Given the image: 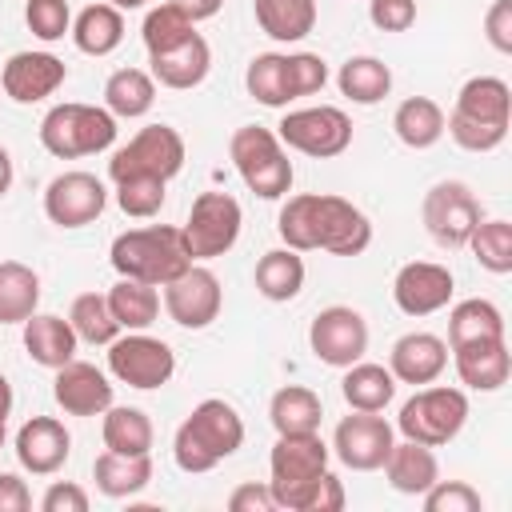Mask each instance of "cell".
Instances as JSON below:
<instances>
[{
  "instance_id": "1",
  "label": "cell",
  "mask_w": 512,
  "mask_h": 512,
  "mask_svg": "<svg viewBox=\"0 0 512 512\" xmlns=\"http://www.w3.org/2000/svg\"><path fill=\"white\" fill-rule=\"evenodd\" d=\"M240 444H244V420H240V412L228 400L208 396L176 428V436H172V460H176L180 472L196 476V472H212Z\"/></svg>"
},
{
  "instance_id": "2",
  "label": "cell",
  "mask_w": 512,
  "mask_h": 512,
  "mask_svg": "<svg viewBox=\"0 0 512 512\" xmlns=\"http://www.w3.org/2000/svg\"><path fill=\"white\" fill-rule=\"evenodd\" d=\"M112 268L128 280H144L152 288H164L168 280H176L188 264H196L188 256V244H184V232L172 228V224H152V228H132V232H120L112 240V252H108Z\"/></svg>"
},
{
  "instance_id": "3",
  "label": "cell",
  "mask_w": 512,
  "mask_h": 512,
  "mask_svg": "<svg viewBox=\"0 0 512 512\" xmlns=\"http://www.w3.org/2000/svg\"><path fill=\"white\" fill-rule=\"evenodd\" d=\"M328 456H332V448L320 440V432H284V436H276L272 456H268V468H272L268 488L276 496V508L304 512L316 476L328 468Z\"/></svg>"
},
{
  "instance_id": "4",
  "label": "cell",
  "mask_w": 512,
  "mask_h": 512,
  "mask_svg": "<svg viewBox=\"0 0 512 512\" xmlns=\"http://www.w3.org/2000/svg\"><path fill=\"white\" fill-rule=\"evenodd\" d=\"M116 140V116L96 104H56L40 120V144L56 160H80L112 148Z\"/></svg>"
},
{
  "instance_id": "5",
  "label": "cell",
  "mask_w": 512,
  "mask_h": 512,
  "mask_svg": "<svg viewBox=\"0 0 512 512\" xmlns=\"http://www.w3.org/2000/svg\"><path fill=\"white\" fill-rule=\"evenodd\" d=\"M228 156H232L240 180L248 184V192H256L260 200H280L292 192L296 172H292V160L272 128H260V124L236 128L228 140Z\"/></svg>"
},
{
  "instance_id": "6",
  "label": "cell",
  "mask_w": 512,
  "mask_h": 512,
  "mask_svg": "<svg viewBox=\"0 0 512 512\" xmlns=\"http://www.w3.org/2000/svg\"><path fill=\"white\" fill-rule=\"evenodd\" d=\"M464 420H468V396L460 388L436 384V388H420L412 400H404V408L396 416V428L404 432V440L440 448V444L460 436Z\"/></svg>"
},
{
  "instance_id": "7",
  "label": "cell",
  "mask_w": 512,
  "mask_h": 512,
  "mask_svg": "<svg viewBox=\"0 0 512 512\" xmlns=\"http://www.w3.org/2000/svg\"><path fill=\"white\" fill-rule=\"evenodd\" d=\"M184 136L172 128V124H148L140 128L128 144H120L108 160V176L112 184L124 180V176H160V180H172L180 168H184Z\"/></svg>"
},
{
  "instance_id": "8",
  "label": "cell",
  "mask_w": 512,
  "mask_h": 512,
  "mask_svg": "<svg viewBox=\"0 0 512 512\" xmlns=\"http://www.w3.org/2000/svg\"><path fill=\"white\" fill-rule=\"evenodd\" d=\"M240 224H244V212H240V200L228 196V192H200L192 200V212L184 220V244H188V256L192 260H216L224 256L236 236H240Z\"/></svg>"
},
{
  "instance_id": "9",
  "label": "cell",
  "mask_w": 512,
  "mask_h": 512,
  "mask_svg": "<svg viewBox=\"0 0 512 512\" xmlns=\"http://www.w3.org/2000/svg\"><path fill=\"white\" fill-rule=\"evenodd\" d=\"M280 144L316 156V160H332L340 152H348L352 144V120L344 108L336 104H316V108H296L276 124Z\"/></svg>"
},
{
  "instance_id": "10",
  "label": "cell",
  "mask_w": 512,
  "mask_h": 512,
  "mask_svg": "<svg viewBox=\"0 0 512 512\" xmlns=\"http://www.w3.org/2000/svg\"><path fill=\"white\" fill-rule=\"evenodd\" d=\"M108 372L128 388L152 392V388H164L172 380L176 352L148 332H128V336H116L108 344Z\"/></svg>"
},
{
  "instance_id": "11",
  "label": "cell",
  "mask_w": 512,
  "mask_h": 512,
  "mask_svg": "<svg viewBox=\"0 0 512 512\" xmlns=\"http://www.w3.org/2000/svg\"><path fill=\"white\" fill-rule=\"evenodd\" d=\"M424 228L440 248H464L472 228L484 220L480 200L464 180H440L424 192Z\"/></svg>"
},
{
  "instance_id": "12",
  "label": "cell",
  "mask_w": 512,
  "mask_h": 512,
  "mask_svg": "<svg viewBox=\"0 0 512 512\" xmlns=\"http://www.w3.org/2000/svg\"><path fill=\"white\" fill-rule=\"evenodd\" d=\"M308 344H312L320 364L348 368V364L364 360V352H368V324H364V316L356 308L332 304V308L316 312V320L308 328Z\"/></svg>"
},
{
  "instance_id": "13",
  "label": "cell",
  "mask_w": 512,
  "mask_h": 512,
  "mask_svg": "<svg viewBox=\"0 0 512 512\" xmlns=\"http://www.w3.org/2000/svg\"><path fill=\"white\" fill-rule=\"evenodd\" d=\"M392 444H396L392 424L380 412H356L352 408V416H344L332 432V452L352 472H376L388 460Z\"/></svg>"
},
{
  "instance_id": "14",
  "label": "cell",
  "mask_w": 512,
  "mask_h": 512,
  "mask_svg": "<svg viewBox=\"0 0 512 512\" xmlns=\"http://www.w3.org/2000/svg\"><path fill=\"white\" fill-rule=\"evenodd\" d=\"M220 304H224V288L212 268L188 264L176 280L164 284V308L180 328H208L220 316Z\"/></svg>"
},
{
  "instance_id": "15",
  "label": "cell",
  "mask_w": 512,
  "mask_h": 512,
  "mask_svg": "<svg viewBox=\"0 0 512 512\" xmlns=\"http://www.w3.org/2000/svg\"><path fill=\"white\" fill-rule=\"evenodd\" d=\"M108 204V188L92 172H60L44 188V216L60 228H84L92 224Z\"/></svg>"
},
{
  "instance_id": "16",
  "label": "cell",
  "mask_w": 512,
  "mask_h": 512,
  "mask_svg": "<svg viewBox=\"0 0 512 512\" xmlns=\"http://www.w3.org/2000/svg\"><path fill=\"white\" fill-rule=\"evenodd\" d=\"M372 244V224L368 216L332 192H316V248L332 256H360Z\"/></svg>"
},
{
  "instance_id": "17",
  "label": "cell",
  "mask_w": 512,
  "mask_h": 512,
  "mask_svg": "<svg viewBox=\"0 0 512 512\" xmlns=\"http://www.w3.org/2000/svg\"><path fill=\"white\" fill-rule=\"evenodd\" d=\"M452 292H456L452 272L432 260H408L392 280V300L404 316H432L448 308Z\"/></svg>"
},
{
  "instance_id": "18",
  "label": "cell",
  "mask_w": 512,
  "mask_h": 512,
  "mask_svg": "<svg viewBox=\"0 0 512 512\" xmlns=\"http://www.w3.org/2000/svg\"><path fill=\"white\" fill-rule=\"evenodd\" d=\"M64 80H68V64L52 52H16L0 72V88L16 104L48 100Z\"/></svg>"
},
{
  "instance_id": "19",
  "label": "cell",
  "mask_w": 512,
  "mask_h": 512,
  "mask_svg": "<svg viewBox=\"0 0 512 512\" xmlns=\"http://www.w3.org/2000/svg\"><path fill=\"white\" fill-rule=\"evenodd\" d=\"M12 448H16V460H20L24 472L52 476V472L64 468V460L72 452V436L56 416H32V420L20 424Z\"/></svg>"
},
{
  "instance_id": "20",
  "label": "cell",
  "mask_w": 512,
  "mask_h": 512,
  "mask_svg": "<svg viewBox=\"0 0 512 512\" xmlns=\"http://www.w3.org/2000/svg\"><path fill=\"white\" fill-rule=\"evenodd\" d=\"M52 396L68 416H104V408L112 404V384L96 364L68 360L64 368H56Z\"/></svg>"
},
{
  "instance_id": "21",
  "label": "cell",
  "mask_w": 512,
  "mask_h": 512,
  "mask_svg": "<svg viewBox=\"0 0 512 512\" xmlns=\"http://www.w3.org/2000/svg\"><path fill=\"white\" fill-rule=\"evenodd\" d=\"M444 368H448V344L432 332H404L388 352V372L412 388L436 384Z\"/></svg>"
},
{
  "instance_id": "22",
  "label": "cell",
  "mask_w": 512,
  "mask_h": 512,
  "mask_svg": "<svg viewBox=\"0 0 512 512\" xmlns=\"http://www.w3.org/2000/svg\"><path fill=\"white\" fill-rule=\"evenodd\" d=\"M452 364H456L460 384L472 388V392H496V388L508 384V372H512V356H508L504 336L456 344L452 348Z\"/></svg>"
},
{
  "instance_id": "23",
  "label": "cell",
  "mask_w": 512,
  "mask_h": 512,
  "mask_svg": "<svg viewBox=\"0 0 512 512\" xmlns=\"http://www.w3.org/2000/svg\"><path fill=\"white\" fill-rule=\"evenodd\" d=\"M76 344H80V336L56 312H32L24 320V348L40 368H52V372L64 368L68 360H76Z\"/></svg>"
},
{
  "instance_id": "24",
  "label": "cell",
  "mask_w": 512,
  "mask_h": 512,
  "mask_svg": "<svg viewBox=\"0 0 512 512\" xmlns=\"http://www.w3.org/2000/svg\"><path fill=\"white\" fill-rule=\"evenodd\" d=\"M152 64V80L164 84V88H176V92H188L196 84H204L208 68H212V48L208 40L196 32L192 40H184L180 48L172 52H160V56H148Z\"/></svg>"
},
{
  "instance_id": "25",
  "label": "cell",
  "mask_w": 512,
  "mask_h": 512,
  "mask_svg": "<svg viewBox=\"0 0 512 512\" xmlns=\"http://www.w3.org/2000/svg\"><path fill=\"white\" fill-rule=\"evenodd\" d=\"M388 484L404 496H420L428 492L436 480H440V464H436V452L428 444H416V440H404V444H392L388 460L380 464Z\"/></svg>"
},
{
  "instance_id": "26",
  "label": "cell",
  "mask_w": 512,
  "mask_h": 512,
  "mask_svg": "<svg viewBox=\"0 0 512 512\" xmlns=\"http://www.w3.org/2000/svg\"><path fill=\"white\" fill-rule=\"evenodd\" d=\"M92 480L104 496L128 500L152 484V452L148 456H124V452H100L92 464Z\"/></svg>"
},
{
  "instance_id": "27",
  "label": "cell",
  "mask_w": 512,
  "mask_h": 512,
  "mask_svg": "<svg viewBox=\"0 0 512 512\" xmlns=\"http://www.w3.org/2000/svg\"><path fill=\"white\" fill-rule=\"evenodd\" d=\"M452 112L468 116V120H484V124H512V88L500 76H472L464 80V88L456 92Z\"/></svg>"
},
{
  "instance_id": "28",
  "label": "cell",
  "mask_w": 512,
  "mask_h": 512,
  "mask_svg": "<svg viewBox=\"0 0 512 512\" xmlns=\"http://www.w3.org/2000/svg\"><path fill=\"white\" fill-rule=\"evenodd\" d=\"M72 44L84 52V56H108L120 48L124 40V12L112 8L108 0L104 4H88L80 8V16L72 20Z\"/></svg>"
},
{
  "instance_id": "29",
  "label": "cell",
  "mask_w": 512,
  "mask_h": 512,
  "mask_svg": "<svg viewBox=\"0 0 512 512\" xmlns=\"http://www.w3.org/2000/svg\"><path fill=\"white\" fill-rule=\"evenodd\" d=\"M340 392H344V404L356 408V412H384L396 396V376L384 364L356 360V364L344 368Z\"/></svg>"
},
{
  "instance_id": "30",
  "label": "cell",
  "mask_w": 512,
  "mask_h": 512,
  "mask_svg": "<svg viewBox=\"0 0 512 512\" xmlns=\"http://www.w3.org/2000/svg\"><path fill=\"white\" fill-rule=\"evenodd\" d=\"M152 104H156V80H152V72H144V68H116L104 80V108L116 120L148 116Z\"/></svg>"
},
{
  "instance_id": "31",
  "label": "cell",
  "mask_w": 512,
  "mask_h": 512,
  "mask_svg": "<svg viewBox=\"0 0 512 512\" xmlns=\"http://www.w3.org/2000/svg\"><path fill=\"white\" fill-rule=\"evenodd\" d=\"M304 288V256L296 248H272L256 260V292L272 304L296 300Z\"/></svg>"
},
{
  "instance_id": "32",
  "label": "cell",
  "mask_w": 512,
  "mask_h": 512,
  "mask_svg": "<svg viewBox=\"0 0 512 512\" xmlns=\"http://www.w3.org/2000/svg\"><path fill=\"white\" fill-rule=\"evenodd\" d=\"M268 420L276 428V436L284 432H320V420H324V404L312 388L304 384H284L272 392L268 400Z\"/></svg>"
},
{
  "instance_id": "33",
  "label": "cell",
  "mask_w": 512,
  "mask_h": 512,
  "mask_svg": "<svg viewBox=\"0 0 512 512\" xmlns=\"http://www.w3.org/2000/svg\"><path fill=\"white\" fill-rule=\"evenodd\" d=\"M104 448L108 452H124V456H148L152 452V420L144 408H128V404H108L104 408V424H100Z\"/></svg>"
},
{
  "instance_id": "34",
  "label": "cell",
  "mask_w": 512,
  "mask_h": 512,
  "mask_svg": "<svg viewBox=\"0 0 512 512\" xmlns=\"http://www.w3.org/2000/svg\"><path fill=\"white\" fill-rule=\"evenodd\" d=\"M256 24L280 44H296L316 28V0H252Z\"/></svg>"
},
{
  "instance_id": "35",
  "label": "cell",
  "mask_w": 512,
  "mask_h": 512,
  "mask_svg": "<svg viewBox=\"0 0 512 512\" xmlns=\"http://www.w3.org/2000/svg\"><path fill=\"white\" fill-rule=\"evenodd\" d=\"M392 132L408 148H432L444 136V108L432 96H408L392 112Z\"/></svg>"
},
{
  "instance_id": "36",
  "label": "cell",
  "mask_w": 512,
  "mask_h": 512,
  "mask_svg": "<svg viewBox=\"0 0 512 512\" xmlns=\"http://www.w3.org/2000/svg\"><path fill=\"white\" fill-rule=\"evenodd\" d=\"M336 84L352 104H380L392 92V68L376 56H348L336 72Z\"/></svg>"
},
{
  "instance_id": "37",
  "label": "cell",
  "mask_w": 512,
  "mask_h": 512,
  "mask_svg": "<svg viewBox=\"0 0 512 512\" xmlns=\"http://www.w3.org/2000/svg\"><path fill=\"white\" fill-rule=\"evenodd\" d=\"M104 296H108V308H112L120 332H144V328L156 320V312H160V296H156V288L144 284V280L120 276Z\"/></svg>"
},
{
  "instance_id": "38",
  "label": "cell",
  "mask_w": 512,
  "mask_h": 512,
  "mask_svg": "<svg viewBox=\"0 0 512 512\" xmlns=\"http://www.w3.org/2000/svg\"><path fill=\"white\" fill-rule=\"evenodd\" d=\"M40 304V276L20 260H0V324H24Z\"/></svg>"
},
{
  "instance_id": "39",
  "label": "cell",
  "mask_w": 512,
  "mask_h": 512,
  "mask_svg": "<svg viewBox=\"0 0 512 512\" xmlns=\"http://www.w3.org/2000/svg\"><path fill=\"white\" fill-rule=\"evenodd\" d=\"M504 336V316L492 300H460L452 312H448V344H472V340H496Z\"/></svg>"
},
{
  "instance_id": "40",
  "label": "cell",
  "mask_w": 512,
  "mask_h": 512,
  "mask_svg": "<svg viewBox=\"0 0 512 512\" xmlns=\"http://www.w3.org/2000/svg\"><path fill=\"white\" fill-rule=\"evenodd\" d=\"M140 36H144L148 56H160V52H172V48H180L184 40H192V36H196V24H192L176 4L164 0V4L148 8Z\"/></svg>"
},
{
  "instance_id": "41",
  "label": "cell",
  "mask_w": 512,
  "mask_h": 512,
  "mask_svg": "<svg viewBox=\"0 0 512 512\" xmlns=\"http://www.w3.org/2000/svg\"><path fill=\"white\" fill-rule=\"evenodd\" d=\"M68 324L84 344H112L120 336V324H116V316L108 308V296H100V292H80L72 300Z\"/></svg>"
},
{
  "instance_id": "42",
  "label": "cell",
  "mask_w": 512,
  "mask_h": 512,
  "mask_svg": "<svg viewBox=\"0 0 512 512\" xmlns=\"http://www.w3.org/2000/svg\"><path fill=\"white\" fill-rule=\"evenodd\" d=\"M472 256L480 260V268L508 276L512 272V224L508 220H480L468 236Z\"/></svg>"
},
{
  "instance_id": "43",
  "label": "cell",
  "mask_w": 512,
  "mask_h": 512,
  "mask_svg": "<svg viewBox=\"0 0 512 512\" xmlns=\"http://www.w3.org/2000/svg\"><path fill=\"white\" fill-rule=\"evenodd\" d=\"M244 88L256 104L264 108H288V88H284V56L280 52H260L252 56L244 72Z\"/></svg>"
},
{
  "instance_id": "44",
  "label": "cell",
  "mask_w": 512,
  "mask_h": 512,
  "mask_svg": "<svg viewBox=\"0 0 512 512\" xmlns=\"http://www.w3.org/2000/svg\"><path fill=\"white\" fill-rule=\"evenodd\" d=\"M276 232H280L284 248H296V252H312V248H316V192H300V196H288V204L280 208Z\"/></svg>"
},
{
  "instance_id": "45",
  "label": "cell",
  "mask_w": 512,
  "mask_h": 512,
  "mask_svg": "<svg viewBox=\"0 0 512 512\" xmlns=\"http://www.w3.org/2000/svg\"><path fill=\"white\" fill-rule=\"evenodd\" d=\"M164 188H168V180H160V176H124V180H116V204L124 216L148 220L164 208V196H168Z\"/></svg>"
},
{
  "instance_id": "46",
  "label": "cell",
  "mask_w": 512,
  "mask_h": 512,
  "mask_svg": "<svg viewBox=\"0 0 512 512\" xmlns=\"http://www.w3.org/2000/svg\"><path fill=\"white\" fill-rule=\"evenodd\" d=\"M324 84H328V64L316 52H292V56H284V88H288V100L316 96Z\"/></svg>"
},
{
  "instance_id": "47",
  "label": "cell",
  "mask_w": 512,
  "mask_h": 512,
  "mask_svg": "<svg viewBox=\"0 0 512 512\" xmlns=\"http://www.w3.org/2000/svg\"><path fill=\"white\" fill-rule=\"evenodd\" d=\"M24 24L36 40L52 44V40H64V32H72V8H68V0H28Z\"/></svg>"
},
{
  "instance_id": "48",
  "label": "cell",
  "mask_w": 512,
  "mask_h": 512,
  "mask_svg": "<svg viewBox=\"0 0 512 512\" xmlns=\"http://www.w3.org/2000/svg\"><path fill=\"white\" fill-rule=\"evenodd\" d=\"M444 132H448L464 152H492V148H500V144H504V136H508V128H504V124L468 120V116H460V112L444 116Z\"/></svg>"
},
{
  "instance_id": "49",
  "label": "cell",
  "mask_w": 512,
  "mask_h": 512,
  "mask_svg": "<svg viewBox=\"0 0 512 512\" xmlns=\"http://www.w3.org/2000/svg\"><path fill=\"white\" fill-rule=\"evenodd\" d=\"M424 500V512H480L484 500L472 484L464 480H436L428 492H420Z\"/></svg>"
},
{
  "instance_id": "50",
  "label": "cell",
  "mask_w": 512,
  "mask_h": 512,
  "mask_svg": "<svg viewBox=\"0 0 512 512\" xmlns=\"http://www.w3.org/2000/svg\"><path fill=\"white\" fill-rule=\"evenodd\" d=\"M368 20L380 32H408L416 24V0H368Z\"/></svg>"
},
{
  "instance_id": "51",
  "label": "cell",
  "mask_w": 512,
  "mask_h": 512,
  "mask_svg": "<svg viewBox=\"0 0 512 512\" xmlns=\"http://www.w3.org/2000/svg\"><path fill=\"white\" fill-rule=\"evenodd\" d=\"M44 512H88V492L72 480H52L48 492L40 496Z\"/></svg>"
},
{
  "instance_id": "52",
  "label": "cell",
  "mask_w": 512,
  "mask_h": 512,
  "mask_svg": "<svg viewBox=\"0 0 512 512\" xmlns=\"http://www.w3.org/2000/svg\"><path fill=\"white\" fill-rule=\"evenodd\" d=\"M344 484H340V476H332L328 468L316 476V484H312V496H308V508L304 512H340L344 508Z\"/></svg>"
},
{
  "instance_id": "53",
  "label": "cell",
  "mask_w": 512,
  "mask_h": 512,
  "mask_svg": "<svg viewBox=\"0 0 512 512\" xmlns=\"http://www.w3.org/2000/svg\"><path fill=\"white\" fill-rule=\"evenodd\" d=\"M484 36L496 52H512V0H496L484 16Z\"/></svg>"
},
{
  "instance_id": "54",
  "label": "cell",
  "mask_w": 512,
  "mask_h": 512,
  "mask_svg": "<svg viewBox=\"0 0 512 512\" xmlns=\"http://www.w3.org/2000/svg\"><path fill=\"white\" fill-rule=\"evenodd\" d=\"M228 508H232V512H276V496H272L268 484L248 480V484H240V488L228 496Z\"/></svg>"
},
{
  "instance_id": "55",
  "label": "cell",
  "mask_w": 512,
  "mask_h": 512,
  "mask_svg": "<svg viewBox=\"0 0 512 512\" xmlns=\"http://www.w3.org/2000/svg\"><path fill=\"white\" fill-rule=\"evenodd\" d=\"M32 492L16 472H0V512H28Z\"/></svg>"
},
{
  "instance_id": "56",
  "label": "cell",
  "mask_w": 512,
  "mask_h": 512,
  "mask_svg": "<svg viewBox=\"0 0 512 512\" xmlns=\"http://www.w3.org/2000/svg\"><path fill=\"white\" fill-rule=\"evenodd\" d=\"M168 4H176L192 24H200V20H208V16H216L220 12V4L224 0H168Z\"/></svg>"
},
{
  "instance_id": "57",
  "label": "cell",
  "mask_w": 512,
  "mask_h": 512,
  "mask_svg": "<svg viewBox=\"0 0 512 512\" xmlns=\"http://www.w3.org/2000/svg\"><path fill=\"white\" fill-rule=\"evenodd\" d=\"M12 176H16V172H12V156H8V148L0 144V200L8 196V188H12Z\"/></svg>"
},
{
  "instance_id": "58",
  "label": "cell",
  "mask_w": 512,
  "mask_h": 512,
  "mask_svg": "<svg viewBox=\"0 0 512 512\" xmlns=\"http://www.w3.org/2000/svg\"><path fill=\"white\" fill-rule=\"evenodd\" d=\"M12 416V384H8V376L0 372V424Z\"/></svg>"
},
{
  "instance_id": "59",
  "label": "cell",
  "mask_w": 512,
  "mask_h": 512,
  "mask_svg": "<svg viewBox=\"0 0 512 512\" xmlns=\"http://www.w3.org/2000/svg\"><path fill=\"white\" fill-rule=\"evenodd\" d=\"M112 8H120V12H132V8H144L148 0H108Z\"/></svg>"
},
{
  "instance_id": "60",
  "label": "cell",
  "mask_w": 512,
  "mask_h": 512,
  "mask_svg": "<svg viewBox=\"0 0 512 512\" xmlns=\"http://www.w3.org/2000/svg\"><path fill=\"white\" fill-rule=\"evenodd\" d=\"M0 448H4V424H0Z\"/></svg>"
}]
</instances>
